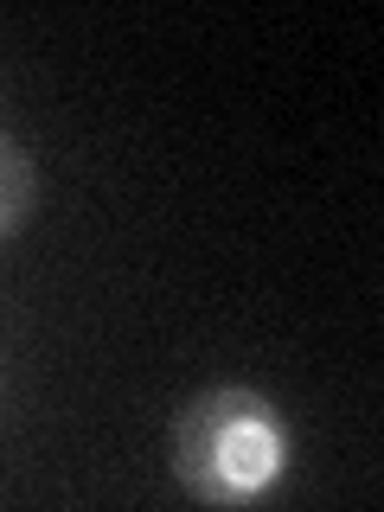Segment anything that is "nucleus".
Wrapping results in <instances>:
<instances>
[{
	"mask_svg": "<svg viewBox=\"0 0 384 512\" xmlns=\"http://www.w3.org/2000/svg\"><path fill=\"white\" fill-rule=\"evenodd\" d=\"M288 468V423L250 384H212L173 423V480L199 506H250Z\"/></svg>",
	"mask_w": 384,
	"mask_h": 512,
	"instance_id": "nucleus-1",
	"label": "nucleus"
},
{
	"mask_svg": "<svg viewBox=\"0 0 384 512\" xmlns=\"http://www.w3.org/2000/svg\"><path fill=\"white\" fill-rule=\"evenodd\" d=\"M32 212H39V173H32V154L0 128V237H13Z\"/></svg>",
	"mask_w": 384,
	"mask_h": 512,
	"instance_id": "nucleus-2",
	"label": "nucleus"
}]
</instances>
